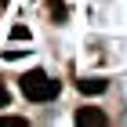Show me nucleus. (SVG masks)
I'll return each instance as SVG.
<instances>
[{"instance_id":"1","label":"nucleus","mask_w":127,"mask_h":127,"mask_svg":"<svg viewBox=\"0 0 127 127\" xmlns=\"http://www.w3.org/2000/svg\"><path fill=\"white\" fill-rule=\"evenodd\" d=\"M22 95L29 98V102H51V98L58 95V80H51L44 69H33L22 76Z\"/></svg>"},{"instance_id":"2","label":"nucleus","mask_w":127,"mask_h":127,"mask_svg":"<svg viewBox=\"0 0 127 127\" xmlns=\"http://www.w3.org/2000/svg\"><path fill=\"white\" fill-rule=\"evenodd\" d=\"M76 124L80 127H105V113H102V109H80Z\"/></svg>"},{"instance_id":"3","label":"nucleus","mask_w":127,"mask_h":127,"mask_svg":"<svg viewBox=\"0 0 127 127\" xmlns=\"http://www.w3.org/2000/svg\"><path fill=\"white\" fill-rule=\"evenodd\" d=\"M80 91H84V95H102V91H105V80H98V76H84L80 80Z\"/></svg>"},{"instance_id":"4","label":"nucleus","mask_w":127,"mask_h":127,"mask_svg":"<svg viewBox=\"0 0 127 127\" xmlns=\"http://www.w3.org/2000/svg\"><path fill=\"white\" fill-rule=\"evenodd\" d=\"M0 127H26L22 116H0Z\"/></svg>"},{"instance_id":"5","label":"nucleus","mask_w":127,"mask_h":127,"mask_svg":"<svg viewBox=\"0 0 127 127\" xmlns=\"http://www.w3.org/2000/svg\"><path fill=\"white\" fill-rule=\"evenodd\" d=\"M29 36V29H26V26H15V29H11V40H26Z\"/></svg>"},{"instance_id":"6","label":"nucleus","mask_w":127,"mask_h":127,"mask_svg":"<svg viewBox=\"0 0 127 127\" xmlns=\"http://www.w3.org/2000/svg\"><path fill=\"white\" fill-rule=\"evenodd\" d=\"M7 102H11V95H7V87H4V84H0V109L7 105Z\"/></svg>"}]
</instances>
